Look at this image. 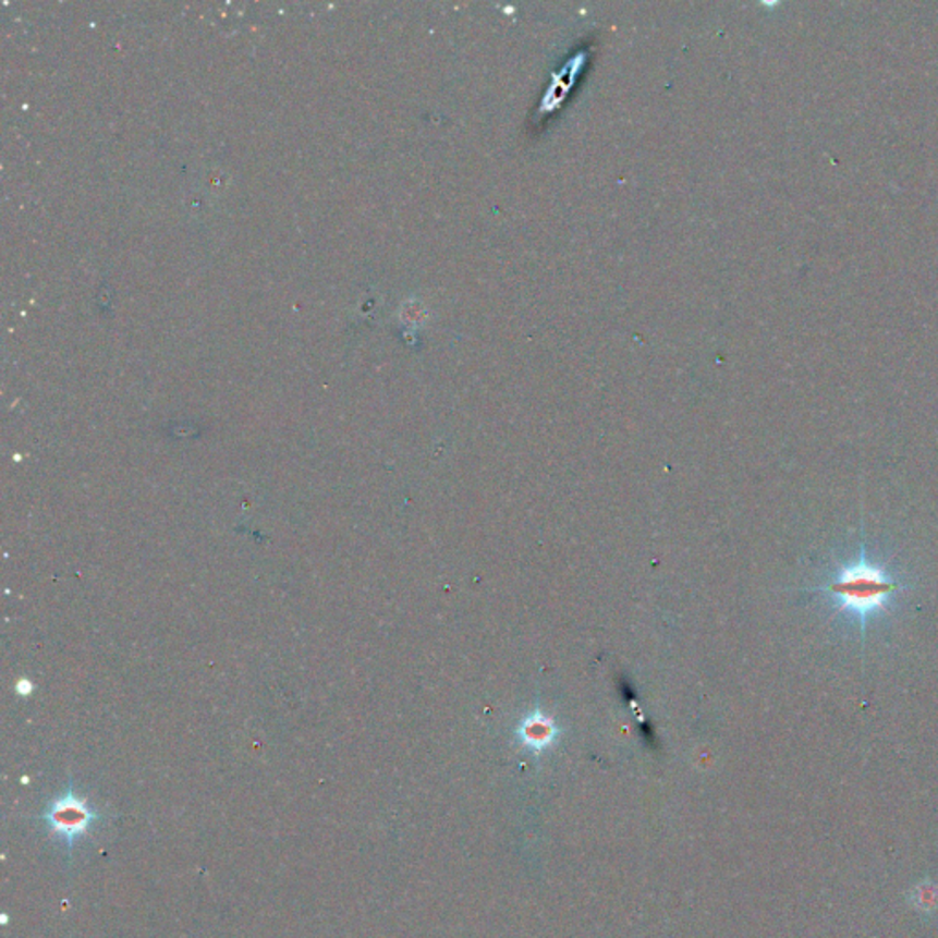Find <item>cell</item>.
Returning a JSON list of instances; mask_svg holds the SVG:
<instances>
[{
    "mask_svg": "<svg viewBox=\"0 0 938 938\" xmlns=\"http://www.w3.org/2000/svg\"><path fill=\"white\" fill-rule=\"evenodd\" d=\"M892 590L894 585L881 574V570L867 563L854 564L851 569H846L838 577V582L830 585V593L838 596L846 609L856 610L862 614H867L869 610L886 604Z\"/></svg>",
    "mask_w": 938,
    "mask_h": 938,
    "instance_id": "1",
    "label": "cell"
},
{
    "mask_svg": "<svg viewBox=\"0 0 938 938\" xmlns=\"http://www.w3.org/2000/svg\"><path fill=\"white\" fill-rule=\"evenodd\" d=\"M99 818V812L88 806L87 801L81 800L69 790L63 797L53 801L47 812L40 816L52 835L61 836L70 849L81 836L87 835L90 827Z\"/></svg>",
    "mask_w": 938,
    "mask_h": 938,
    "instance_id": "2",
    "label": "cell"
},
{
    "mask_svg": "<svg viewBox=\"0 0 938 938\" xmlns=\"http://www.w3.org/2000/svg\"><path fill=\"white\" fill-rule=\"evenodd\" d=\"M519 738L524 746H528L534 752H541L558 738V728L552 724V720L536 714L524 720L523 726L519 728Z\"/></svg>",
    "mask_w": 938,
    "mask_h": 938,
    "instance_id": "3",
    "label": "cell"
}]
</instances>
